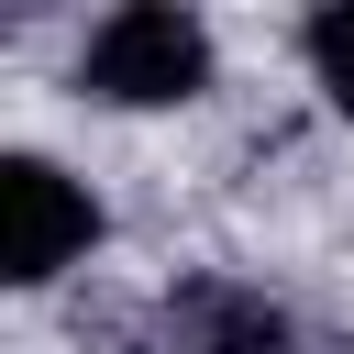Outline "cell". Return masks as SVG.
I'll return each instance as SVG.
<instances>
[{"mask_svg": "<svg viewBox=\"0 0 354 354\" xmlns=\"http://www.w3.org/2000/svg\"><path fill=\"white\" fill-rule=\"evenodd\" d=\"M77 88L111 100V111L199 100V88H210V22H199V11H166V0H133V11H111V22L88 33Z\"/></svg>", "mask_w": 354, "mask_h": 354, "instance_id": "1", "label": "cell"}, {"mask_svg": "<svg viewBox=\"0 0 354 354\" xmlns=\"http://www.w3.org/2000/svg\"><path fill=\"white\" fill-rule=\"evenodd\" d=\"M88 254H100V199H88L66 166L11 155V166H0V277H11V288H55V277L88 266Z\"/></svg>", "mask_w": 354, "mask_h": 354, "instance_id": "2", "label": "cell"}, {"mask_svg": "<svg viewBox=\"0 0 354 354\" xmlns=\"http://www.w3.org/2000/svg\"><path fill=\"white\" fill-rule=\"evenodd\" d=\"M155 343H166V354H288L299 332H288V310H277L266 288H243V277H188V288L166 299Z\"/></svg>", "mask_w": 354, "mask_h": 354, "instance_id": "3", "label": "cell"}, {"mask_svg": "<svg viewBox=\"0 0 354 354\" xmlns=\"http://www.w3.org/2000/svg\"><path fill=\"white\" fill-rule=\"evenodd\" d=\"M310 77L332 88V111H354V0H332V11H310Z\"/></svg>", "mask_w": 354, "mask_h": 354, "instance_id": "4", "label": "cell"}]
</instances>
